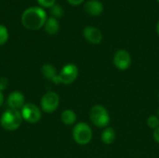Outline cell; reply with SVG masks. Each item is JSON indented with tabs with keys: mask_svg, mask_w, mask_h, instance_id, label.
<instances>
[{
	"mask_svg": "<svg viewBox=\"0 0 159 158\" xmlns=\"http://www.w3.org/2000/svg\"><path fill=\"white\" fill-rule=\"evenodd\" d=\"M46 11L39 7L27 8L21 15V23L24 28L32 31L41 29L47 21Z\"/></svg>",
	"mask_w": 159,
	"mask_h": 158,
	"instance_id": "obj_1",
	"label": "cell"
},
{
	"mask_svg": "<svg viewBox=\"0 0 159 158\" xmlns=\"http://www.w3.org/2000/svg\"><path fill=\"white\" fill-rule=\"evenodd\" d=\"M22 120L23 118L20 112L14 109H8L2 115L0 118V124L4 129L13 131L20 127Z\"/></svg>",
	"mask_w": 159,
	"mask_h": 158,
	"instance_id": "obj_2",
	"label": "cell"
},
{
	"mask_svg": "<svg viewBox=\"0 0 159 158\" xmlns=\"http://www.w3.org/2000/svg\"><path fill=\"white\" fill-rule=\"evenodd\" d=\"M89 119L95 127L105 129L108 127L111 117L104 106L96 104L92 106L89 111Z\"/></svg>",
	"mask_w": 159,
	"mask_h": 158,
	"instance_id": "obj_3",
	"label": "cell"
},
{
	"mask_svg": "<svg viewBox=\"0 0 159 158\" xmlns=\"http://www.w3.org/2000/svg\"><path fill=\"white\" fill-rule=\"evenodd\" d=\"M92 129L84 122L77 123L73 129V138L79 145H87L92 140Z\"/></svg>",
	"mask_w": 159,
	"mask_h": 158,
	"instance_id": "obj_4",
	"label": "cell"
},
{
	"mask_svg": "<svg viewBox=\"0 0 159 158\" xmlns=\"http://www.w3.org/2000/svg\"><path fill=\"white\" fill-rule=\"evenodd\" d=\"M78 76V68L74 63H68L62 67L58 74L59 84L70 85L75 81Z\"/></svg>",
	"mask_w": 159,
	"mask_h": 158,
	"instance_id": "obj_5",
	"label": "cell"
},
{
	"mask_svg": "<svg viewBox=\"0 0 159 158\" xmlns=\"http://www.w3.org/2000/svg\"><path fill=\"white\" fill-rule=\"evenodd\" d=\"M60 103V97L57 93L53 91L47 92L41 99L40 105L41 109L48 114L53 113L57 110Z\"/></svg>",
	"mask_w": 159,
	"mask_h": 158,
	"instance_id": "obj_6",
	"label": "cell"
},
{
	"mask_svg": "<svg viewBox=\"0 0 159 158\" xmlns=\"http://www.w3.org/2000/svg\"><path fill=\"white\" fill-rule=\"evenodd\" d=\"M20 114H21L23 120L32 124L37 123L41 119V116H42L40 109L34 103L24 104L23 107L21 108Z\"/></svg>",
	"mask_w": 159,
	"mask_h": 158,
	"instance_id": "obj_7",
	"label": "cell"
},
{
	"mask_svg": "<svg viewBox=\"0 0 159 158\" xmlns=\"http://www.w3.org/2000/svg\"><path fill=\"white\" fill-rule=\"evenodd\" d=\"M114 64L120 71H126L131 64V56L129 51L125 49H119L114 56Z\"/></svg>",
	"mask_w": 159,
	"mask_h": 158,
	"instance_id": "obj_8",
	"label": "cell"
},
{
	"mask_svg": "<svg viewBox=\"0 0 159 158\" xmlns=\"http://www.w3.org/2000/svg\"><path fill=\"white\" fill-rule=\"evenodd\" d=\"M83 34L84 37L86 38V40L91 44L97 45L100 44L102 40V32L92 26H88L84 29L83 31Z\"/></svg>",
	"mask_w": 159,
	"mask_h": 158,
	"instance_id": "obj_9",
	"label": "cell"
},
{
	"mask_svg": "<svg viewBox=\"0 0 159 158\" xmlns=\"http://www.w3.org/2000/svg\"><path fill=\"white\" fill-rule=\"evenodd\" d=\"M24 101L25 99L22 93L19 91H13L9 94L7 98V104L9 106V109H14L19 111L23 107Z\"/></svg>",
	"mask_w": 159,
	"mask_h": 158,
	"instance_id": "obj_10",
	"label": "cell"
},
{
	"mask_svg": "<svg viewBox=\"0 0 159 158\" xmlns=\"http://www.w3.org/2000/svg\"><path fill=\"white\" fill-rule=\"evenodd\" d=\"M84 10L90 16H99L103 11V6L102 2L98 0H89L85 3Z\"/></svg>",
	"mask_w": 159,
	"mask_h": 158,
	"instance_id": "obj_11",
	"label": "cell"
},
{
	"mask_svg": "<svg viewBox=\"0 0 159 158\" xmlns=\"http://www.w3.org/2000/svg\"><path fill=\"white\" fill-rule=\"evenodd\" d=\"M41 72H42V74L44 75L45 78L51 80L54 84H57V85L59 84L57 70L52 64H49V63L44 64L41 68Z\"/></svg>",
	"mask_w": 159,
	"mask_h": 158,
	"instance_id": "obj_12",
	"label": "cell"
},
{
	"mask_svg": "<svg viewBox=\"0 0 159 158\" xmlns=\"http://www.w3.org/2000/svg\"><path fill=\"white\" fill-rule=\"evenodd\" d=\"M44 28H45V31L47 34H50V35H53V34H56L59 30H60V23L58 21V20L56 18H53V17H50L48 19H47V21L44 25Z\"/></svg>",
	"mask_w": 159,
	"mask_h": 158,
	"instance_id": "obj_13",
	"label": "cell"
},
{
	"mask_svg": "<svg viewBox=\"0 0 159 158\" xmlns=\"http://www.w3.org/2000/svg\"><path fill=\"white\" fill-rule=\"evenodd\" d=\"M116 140V131L113 128L107 127L103 129L102 133V141L104 144L110 145Z\"/></svg>",
	"mask_w": 159,
	"mask_h": 158,
	"instance_id": "obj_14",
	"label": "cell"
},
{
	"mask_svg": "<svg viewBox=\"0 0 159 158\" xmlns=\"http://www.w3.org/2000/svg\"><path fill=\"white\" fill-rule=\"evenodd\" d=\"M61 122L64 125L71 126V125L75 123V121H76V115H75V113L73 110H70V109L64 110L61 113Z\"/></svg>",
	"mask_w": 159,
	"mask_h": 158,
	"instance_id": "obj_15",
	"label": "cell"
},
{
	"mask_svg": "<svg viewBox=\"0 0 159 158\" xmlns=\"http://www.w3.org/2000/svg\"><path fill=\"white\" fill-rule=\"evenodd\" d=\"M8 39V31L5 25L0 24V46H3L7 43Z\"/></svg>",
	"mask_w": 159,
	"mask_h": 158,
	"instance_id": "obj_16",
	"label": "cell"
},
{
	"mask_svg": "<svg viewBox=\"0 0 159 158\" xmlns=\"http://www.w3.org/2000/svg\"><path fill=\"white\" fill-rule=\"evenodd\" d=\"M147 126L151 129H157L159 127V117L157 115H150L147 119Z\"/></svg>",
	"mask_w": 159,
	"mask_h": 158,
	"instance_id": "obj_17",
	"label": "cell"
},
{
	"mask_svg": "<svg viewBox=\"0 0 159 158\" xmlns=\"http://www.w3.org/2000/svg\"><path fill=\"white\" fill-rule=\"evenodd\" d=\"M50 13L52 14L53 18H60L63 14V10H62V8L59 5L55 4L54 6H52L50 7Z\"/></svg>",
	"mask_w": 159,
	"mask_h": 158,
	"instance_id": "obj_18",
	"label": "cell"
},
{
	"mask_svg": "<svg viewBox=\"0 0 159 158\" xmlns=\"http://www.w3.org/2000/svg\"><path fill=\"white\" fill-rule=\"evenodd\" d=\"M37 2L43 7H51L55 5L56 0H37Z\"/></svg>",
	"mask_w": 159,
	"mask_h": 158,
	"instance_id": "obj_19",
	"label": "cell"
},
{
	"mask_svg": "<svg viewBox=\"0 0 159 158\" xmlns=\"http://www.w3.org/2000/svg\"><path fill=\"white\" fill-rule=\"evenodd\" d=\"M153 137H154V140L157 142L159 144V127L154 130V134H153Z\"/></svg>",
	"mask_w": 159,
	"mask_h": 158,
	"instance_id": "obj_20",
	"label": "cell"
},
{
	"mask_svg": "<svg viewBox=\"0 0 159 158\" xmlns=\"http://www.w3.org/2000/svg\"><path fill=\"white\" fill-rule=\"evenodd\" d=\"M71 5L73 6H78L80 4H82L84 2V0H67Z\"/></svg>",
	"mask_w": 159,
	"mask_h": 158,
	"instance_id": "obj_21",
	"label": "cell"
},
{
	"mask_svg": "<svg viewBox=\"0 0 159 158\" xmlns=\"http://www.w3.org/2000/svg\"><path fill=\"white\" fill-rule=\"evenodd\" d=\"M3 102H4V95H3L2 91H0V107L3 104Z\"/></svg>",
	"mask_w": 159,
	"mask_h": 158,
	"instance_id": "obj_22",
	"label": "cell"
},
{
	"mask_svg": "<svg viewBox=\"0 0 159 158\" xmlns=\"http://www.w3.org/2000/svg\"><path fill=\"white\" fill-rule=\"evenodd\" d=\"M157 34L159 35V21L157 22Z\"/></svg>",
	"mask_w": 159,
	"mask_h": 158,
	"instance_id": "obj_23",
	"label": "cell"
},
{
	"mask_svg": "<svg viewBox=\"0 0 159 158\" xmlns=\"http://www.w3.org/2000/svg\"><path fill=\"white\" fill-rule=\"evenodd\" d=\"M158 101H159V93H158Z\"/></svg>",
	"mask_w": 159,
	"mask_h": 158,
	"instance_id": "obj_24",
	"label": "cell"
},
{
	"mask_svg": "<svg viewBox=\"0 0 159 158\" xmlns=\"http://www.w3.org/2000/svg\"><path fill=\"white\" fill-rule=\"evenodd\" d=\"M157 1H158V2H159V0H157Z\"/></svg>",
	"mask_w": 159,
	"mask_h": 158,
	"instance_id": "obj_25",
	"label": "cell"
}]
</instances>
